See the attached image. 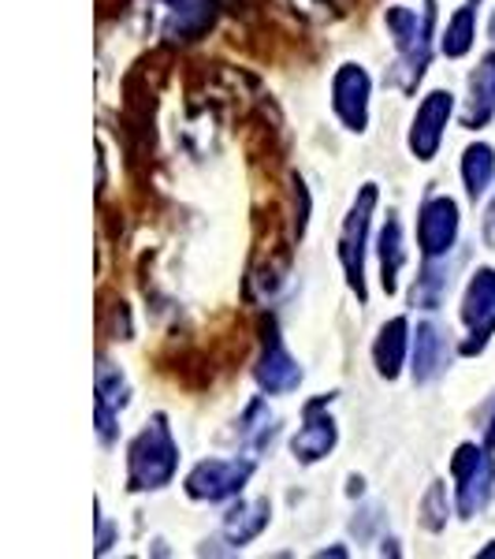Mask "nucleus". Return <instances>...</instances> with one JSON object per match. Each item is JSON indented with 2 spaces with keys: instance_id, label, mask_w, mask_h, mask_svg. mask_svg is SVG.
Listing matches in <instances>:
<instances>
[{
  "instance_id": "f257e3e1",
  "label": "nucleus",
  "mask_w": 495,
  "mask_h": 559,
  "mask_svg": "<svg viewBox=\"0 0 495 559\" xmlns=\"http://www.w3.org/2000/svg\"><path fill=\"white\" fill-rule=\"evenodd\" d=\"M179 471V444L165 414H153L146 429L128 444V489L131 492H160L172 485Z\"/></svg>"
},
{
  "instance_id": "f03ea898",
  "label": "nucleus",
  "mask_w": 495,
  "mask_h": 559,
  "mask_svg": "<svg viewBox=\"0 0 495 559\" xmlns=\"http://www.w3.org/2000/svg\"><path fill=\"white\" fill-rule=\"evenodd\" d=\"M384 26H388L395 52H399V68H395V83L402 90H418L421 75H425L432 60V26H436V12H413V8L395 4L384 12Z\"/></svg>"
},
{
  "instance_id": "7ed1b4c3",
  "label": "nucleus",
  "mask_w": 495,
  "mask_h": 559,
  "mask_svg": "<svg viewBox=\"0 0 495 559\" xmlns=\"http://www.w3.org/2000/svg\"><path fill=\"white\" fill-rule=\"evenodd\" d=\"M376 202H381V187L365 183L362 191L354 194V202H350V210L343 216V228H339V265H343L347 287L358 295V302L369 299V287H365V250H369V228H373Z\"/></svg>"
},
{
  "instance_id": "20e7f679",
  "label": "nucleus",
  "mask_w": 495,
  "mask_h": 559,
  "mask_svg": "<svg viewBox=\"0 0 495 559\" xmlns=\"http://www.w3.org/2000/svg\"><path fill=\"white\" fill-rule=\"evenodd\" d=\"M455 496H458V515L476 519L492 503L495 492V459L488 444H458L451 459Z\"/></svg>"
},
{
  "instance_id": "39448f33",
  "label": "nucleus",
  "mask_w": 495,
  "mask_h": 559,
  "mask_svg": "<svg viewBox=\"0 0 495 559\" xmlns=\"http://www.w3.org/2000/svg\"><path fill=\"white\" fill-rule=\"evenodd\" d=\"M257 463L250 455H231V459H202L191 474H186L183 489L191 500L202 503H220L231 500L246 489V481L254 477Z\"/></svg>"
},
{
  "instance_id": "423d86ee",
  "label": "nucleus",
  "mask_w": 495,
  "mask_h": 559,
  "mask_svg": "<svg viewBox=\"0 0 495 559\" xmlns=\"http://www.w3.org/2000/svg\"><path fill=\"white\" fill-rule=\"evenodd\" d=\"M462 321H466V329H470V336L462 340L458 355L473 358L488 347V340L495 332V269L481 265L470 276V287H466V295H462Z\"/></svg>"
},
{
  "instance_id": "0eeeda50",
  "label": "nucleus",
  "mask_w": 495,
  "mask_h": 559,
  "mask_svg": "<svg viewBox=\"0 0 495 559\" xmlns=\"http://www.w3.org/2000/svg\"><path fill=\"white\" fill-rule=\"evenodd\" d=\"M451 112H455L451 90H428V94L421 97L418 112H413V123H410V139H407L410 153L421 165L436 160L439 146H444L447 123H451Z\"/></svg>"
},
{
  "instance_id": "6e6552de",
  "label": "nucleus",
  "mask_w": 495,
  "mask_h": 559,
  "mask_svg": "<svg viewBox=\"0 0 495 559\" xmlns=\"http://www.w3.org/2000/svg\"><path fill=\"white\" fill-rule=\"evenodd\" d=\"M458 228H462V216H458L455 198L447 194H428L418 210V247L421 258H447L458 247Z\"/></svg>"
},
{
  "instance_id": "1a4fd4ad",
  "label": "nucleus",
  "mask_w": 495,
  "mask_h": 559,
  "mask_svg": "<svg viewBox=\"0 0 495 559\" xmlns=\"http://www.w3.org/2000/svg\"><path fill=\"white\" fill-rule=\"evenodd\" d=\"M331 400H336V395H317V400H310L302 407V429L291 437L294 463L313 466V463H321V459H328L331 452H336L339 429H336V421H331V414H328Z\"/></svg>"
},
{
  "instance_id": "9d476101",
  "label": "nucleus",
  "mask_w": 495,
  "mask_h": 559,
  "mask_svg": "<svg viewBox=\"0 0 495 559\" xmlns=\"http://www.w3.org/2000/svg\"><path fill=\"white\" fill-rule=\"evenodd\" d=\"M254 381H257L261 392H268V395H287V392H294V388L302 384V366H299V358L287 350L280 329H276V321L265 324V340H261Z\"/></svg>"
},
{
  "instance_id": "9b49d317",
  "label": "nucleus",
  "mask_w": 495,
  "mask_h": 559,
  "mask_svg": "<svg viewBox=\"0 0 495 559\" xmlns=\"http://www.w3.org/2000/svg\"><path fill=\"white\" fill-rule=\"evenodd\" d=\"M369 97H373V79L362 64H339L331 75V108L347 131L362 134L369 128Z\"/></svg>"
},
{
  "instance_id": "f8f14e48",
  "label": "nucleus",
  "mask_w": 495,
  "mask_h": 559,
  "mask_svg": "<svg viewBox=\"0 0 495 559\" xmlns=\"http://www.w3.org/2000/svg\"><path fill=\"white\" fill-rule=\"evenodd\" d=\"M94 392H97V407H94V421H97V440L105 448L116 444L120 437V411L131 403V384L123 377L120 366H112L108 358L97 362V381H94Z\"/></svg>"
},
{
  "instance_id": "ddd939ff",
  "label": "nucleus",
  "mask_w": 495,
  "mask_h": 559,
  "mask_svg": "<svg viewBox=\"0 0 495 559\" xmlns=\"http://www.w3.org/2000/svg\"><path fill=\"white\" fill-rule=\"evenodd\" d=\"M451 362V344H447V332L436 321H421L413 332V347H410V373L413 384H432L447 373Z\"/></svg>"
},
{
  "instance_id": "4468645a",
  "label": "nucleus",
  "mask_w": 495,
  "mask_h": 559,
  "mask_svg": "<svg viewBox=\"0 0 495 559\" xmlns=\"http://www.w3.org/2000/svg\"><path fill=\"white\" fill-rule=\"evenodd\" d=\"M410 347H413L410 321L407 318L384 321L381 332H376V340H373V366H376V373H381L384 381H395V377L402 373V366H407Z\"/></svg>"
},
{
  "instance_id": "2eb2a0df",
  "label": "nucleus",
  "mask_w": 495,
  "mask_h": 559,
  "mask_svg": "<svg viewBox=\"0 0 495 559\" xmlns=\"http://www.w3.org/2000/svg\"><path fill=\"white\" fill-rule=\"evenodd\" d=\"M268 522H273V503H268L265 496H257V500H239L220 522V540H228L239 552L242 545H250V540H257L265 534Z\"/></svg>"
},
{
  "instance_id": "dca6fc26",
  "label": "nucleus",
  "mask_w": 495,
  "mask_h": 559,
  "mask_svg": "<svg viewBox=\"0 0 495 559\" xmlns=\"http://www.w3.org/2000/svg\"><path fill=\"white\" fill-rule=\"evenodd\" d=\"M220 20V0H183L165 20V38L172 45H191L213 31Z\"/></svg>"
},
{
  "instance_id": "f3484780",
  "label": "nucleus",
  "mask_w": 495,
  "mask_h": 559,
  "mask_svg": "<svg viewBox=\"0 0 495 559\" xmlns=\"http://www.w3.org/2000/svg\"><path fill=\"white\" fill-rule=\"evenodd\" d=\"M495 116V52H484L481 64L470 75V102H466L462 123L470 131L484 128Z\"/></svg>"
},
{
  "instance_id": "a211bd4d",
  "label": "nucleus",
  "mask_w": 495,
  "mask_h": 559,
  "mask_svg": "<svg viewBox=\"0 0 495 559\" xmlns=\"http://www.w3.org/2000/svg\"><path fill=\"white\" fill-rule=\"evenodd\" d=\"M376 258H381V287L388 295L399 292V273L407 265V242H402V224L399 216L388 213L381 228V239H376Z\"/></svg>"
},
{
  "instance_id": "6ab92c4d",
  "label": "nucleus",
  "mask_w": 495,
  "mask_h": 559,
  "mask_svg": "<svg viewBox=\"0 0 495 559\" xmlns=\"http://www.w3.org/2000/svg\"><path fill=\"white\" fill-rule=\"evenodd\" d=\"M462 183H466V194H470L473 202L495 183V150L488 146V142H473V146H466Z\"/></svg>"
},
{
  "instance_id": "aec40b11",
  "label": "nucleus",
  "mask_w": 495,
  "mask_h": 559,
  "mask_svg": "<svg viewBox=\"0 0 495 559\" xmlns=\"http://www.w3.org/2000/svg\"><path fill=\"white\" fill-rule=\"evenodd\" d=\"M473 41H476V0L462 4L447 20V31L439 34V49H444L447 60H462L473 49Z\"/></svg>"
},
{
  "instance_id": "412c9836",
  "label": "nucleus",
  "mask_w": 495,
  "mask_h": 559,
  "mask_svg": "<svg viewBox=\"0 0 495 559\" xmlns=\"http://www.w3.org/2000/svg\"><path fill=\"white\" fill-rule=\"evenodd\" d=\"M447 287H451V265H447L444 258H432V261H425L421 276L413 280L410 299H413V306H421V310H439Z\"/></svg>"
},
{
  "instance_id": "4be33fe9",
  "label": "nucleus",
  "mask_w": 495,
  "mask_h": 559,
  "mask_svg": "<svg viewBox=\"0 0 495 559\" xmlns=\"http://www.w3.org/2000/svg\"><path fill=\"white\" fill-rule=\"evenodd\" d=\"M447 519H451V500H447V485L444 481H432L425 496L418 503V522L428 530V534H439L447 530Z\"/></svg>"
},
{
  "instance_id": "5701e85b",
  "label": "nucleus",
  "mask_w": 495,
  "mask_h": 559,
  "mask_svg": "<svg viewBox=\"0 0 495 559\" xmlns=\"http://www.w3.org/2000/svg\"><path fill=\"white\" fill-rule=\"evenodd\" d=\"M276 429H280V426H276V418H273V411H268L265 400H254L246 411H242V418H239V432H242V437H254L257 452L265 444H273Z\"/></svg>"
},
{
  "instance_id": "b1692460",
  "label": "nucleus",
  "mask_w": 495,
  "mask_h": 559,
  "mask_svg": "<svg viewBox=\"0 0 495 559\" xmlns=\"http://www.w3.org/2000/svg\"><path fill=\"white\" fill-rule=\"evenodd\" d=\"M294 194H299V210H294V236L302 239L305 221H310V194H305V183L299 176H294Z\"/></svg>"
},
{
  "instance_id": "393cba45",
  "label": "nucleus",
  "mask_w": 495,
  "mask_h": 559,
  "mask_svg": "<svg viewBox=\"0 0 495 559\" xmlns=\"http://www.w3.org/2000/svg\"><path fill=\"white\" fill-rule=\"evenodd\" d=\"M481 239L484 247L495 250V194L488 198V205H484V221H481Z\"/></svg>"
},
{
  "instance_id": "a878e982",
  "label": "nucleus",
  "mask_w": 495,
  "mask_h": 559,
  "mask_svg": "<svg viewBox=\"0 0 495 559\" xmlns=\"http://www.w3.org/2000/svg\"><path fill=\"white\" fill-rule=\"evenodd\" d=\"M112 537H116V530L108 526L105 515H101V511H97V556H105L108 548H112Z\"/></svg>"
},
{
  "instance_id": "bb28decb",
  "label": "nucleus",
  "mask_w": 495,
  "mask_h": 559,
  "mask_svg": "<svg viewBox=\"0 0 495 559\" xmlns=\"http://www.w3.org/2000/svg\"><path fill=\"white\" fill-rule=\"evenodd\" d=\"M376 522H381V508H365L362 511V526H358V522H354V530H358V537H373V526H376Z\"/></svg>"
},
{
  "instance_id": "cd10ccee",
  "label": "nucleus",
  "mask_w": 495,
  "mask_h": 559,
  "mask_svg": "<svg viewBox=\"0 0 495 559\" xmlns=\"http://www.w3.org/2000/svg\"><path fill=\"white\" fill-rule=\"evenodd\" d=\"M484 444L495 448V395L488 400V407H484Z\"/></svg>"
},
{
  "instance_id": "c85d7f7f",
  "label": "nucleus",
  "mask_w": 495,
  "mask_h": 559,
  "mask_svg": "<svg viewBox=\"0 0 495 559\" xmlns=\"http://www.w3.org/2000/svg\"><path fill=\"white\" fill-rule=\"evenodd\" d=\"M476 559H495V540H492V545H484L481 552H476Z\"/></svg>"
},
{
  "instance_id": "c756f323",
  "label": "nucleus",
  "mask_w": 495,
  "mask_h": 559,
  "mask_svg": "<svg viewBox=\"0 0 495 559\" xmlns=\"http://www.w3.org/2000/svg\"><path fill=\"white\" fill-rule=\"evenodd\" d=\"M317 556H339V559H343L347 548H324V552H317Z\"/></svg>"
},
{
  "instance_id": "7c9ffc66",
  "label": "nucleus",
  "mask_w": 495,
  "mask_h": 559,
  "mask_svg": "<svg viewBox=\"0 0 495 559\" xmlns=\"http://www.w3.org/2000/svg\"><path fill=\"white\" fill-rule=\"evenodd\" d=\"M160 4H172V8H179V4H183V0H160Z\"/></svg>"
},
{
  "instance_id": "2f4dec72",
  "label": "nucleus",
  "mask_w": 495,
  "mask_h": 559,
  "mask_svg": "<svg viewBox=\"0 0 495 559\" xmlns=\"http://www.w3.org/2000/svg\"><path fill=\"white\" fill-rule=\"evenodd\" d=\"M488 34H492V38H495V15H492V26H488Z\"/></svg>"
}]
</instances>
